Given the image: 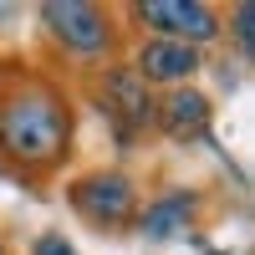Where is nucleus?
<instances>
[{
	"instance_id": "obj_1",
	"label": "nucleus",
	"mask_w": 255,
	"mask_h": 255,
	"mask_svg": "<svg viewBox=\"0 0 255 255\" xmlns=\"http://www.w3.org/2000/svg\"><path fill=\"white\" fill-rule=\"evenodd\" d=\"M77 97L46 61L0 67V174L46 184L77 158Z\"/></svg>"
},
{
	"instance_id": "obj_2",
	"label": "nucleus",
	"mask_w": 255,
	"mask_h": 255,
	"mask_svg": "<svg viewBox=\"0 0 255 255\" xmlns=\"http://www.w3.org/2000/svg\"><path fill=\"white\" fill-rule=\"evenodd\" d=\"M41 36H46V51L72 72H102L123 61L128 51V20L113 5H97V0H46L36 5Z\"/></svg>"
},
{
	"instance_id": "obj_3",
	"label": "nucleus",
	"mask_w": 255,
	"mask_h": 255,
	"mask_svg": "<svg viewBox=\"0 0 255 255\" xmlns=\"http://www.w3.org/2000/svg\"><path fill=\"white\" fill-rule=\"evenodd\" d=\"M87 87H92V102H97L102 123L113 128L118 148H143L158 133V92L128 67V56L113 61V67H102V72H92Z\"/></svg>"
},
{
	"instance_id": "obj_4",
	"label": "nucleus",
	"mask_w": 255,
	"mask_h": 255,
	"mask_svg": "<svg viewBox=\"0 0 255 255\" xmlns=\"http://www.w3.org/2000/svg\"><path fill=\"white\" fill-rule=\"evenodd\" d=\"M67 204L82 225L102 230V235H118V230L138 225L143 209V179L128 163H102V168H82L67 179Z\"/></svg>"
},
{
	"instance_id": "obj_5",
	"label": "nucleus",
	"mask_w": 255,
	"mask_h": 255,
	"mask_svg": "<svg viewBox=\"0 0 255 255\" xmlns=\"http://www.w3.org/2000/svg\"><path fill=\"white\" fill-rule=\"evenodd\" d=\"M123 20L138 26L143 36H174L199 51L225 41V10L209 5V0H138V5L123 10Z\"/></svg>"
},
{
	"instance_id": "obj_6",
	"label": "nucleus",
	"mask_w": 255,
	"mask_h": 255,
	"mask_svg": "<svg viewBox=\"0 0 255 255\" xmlns=\"http://www.w3.org/2000/svg\"><path fill=\"white\" fill-rule=\"evenodd\" d=\"M209 51L189 46V41H174V36H138L128 46V67H133L153 92H168V87H189L199 72H204Z\"/></svg>"
},
{
	"instance_id": "obj_7",
	"label": "nucleus",
	"mask_w": 255,
	"mask_h": 255,
	"mask_svg": "<svg viewBox=\"0 0 255 255\" xmlns=\"http://www.w3.org/2000/svg\"><path fill=\"white\" fill-rule=\"evenodd\" d=\"M199 209H204V189H194V184H168V189H158V194L143 199L133 230H138L143 240H179V235L194 230Z\"/></svg>"
},
{
	"instance_id": "obj_8",
	"label": "nucleus",
	"mask_w": 255,
	"mask_h": 255,
	"mask_svg": "<svg viewBox=\"0 0 255 255\" xmlns=\"http://www.w3.org/2000/svg\"><path fill=\"white\" fill-rule=\"evenodd\" d=\"M215 128V97L204 87H168L158 92V133L174 138V143H189V138H204Z\"/></svg>"
},
{
	"instance_id": "obj_9",
	"label": "nucleus",
	"mask_w": 255,
	"mask_h": 255,
	"mask_svg": "<svg viewBox=\"0 0 255 255\" xmlns=\"http://www.w3.org/2000/svg\"><path fill=\"white\" fill-rule=\"evenodd\" d=\"M225 41L245 67H255V0H240L225 10Z\"/></svg>"
},
{
	"instance_id": "obj_10",
	"label": "nucleus",
	"mask_w": 255,
	"mask_h": 255,
	"mask_svg": "<svg viewBox=\"0 0 255 255\" xmlns=\"http://www.w3.org/2000/svg\"><path fill=\"white\" fill-rule=\"evenodd\" d=\"M26 255H82L61 230H41V235H31V245H26Z\"/></svg>"
},
{
	"instance_id": "obj_11",
	"label": "nucleus",
	"mask_w": 255,
	"mask_h": 255,
	"mask_svg": "<svg viewBox=\"0 0 255 255\" xmlns=\"http://www.w3.org/2000/svg\"><path fill=\"white\" fill-rule=\"evenodd\" d=\"M5 20H15V5H5V0H0V26H5Z\"/></svg>"
},
{
	"instance_id": "obj_12",
	"label": "nucleus",
	"mask_w": 255,
	"mask_h": 255,
	"mask_svg": "<svg viewBox=\"0 0 255 255\" xmlns=\"http://www.w3.org/2000/svg\"><path fill=\"white\" fill-rule=\"evenodd\" d=\"M0 255H10V240H5V230H0Z\"/></svg>"
},
{
	"instance_id": "obj_13",
	"label": "nucleus",
	"mask_w": 255,
	"mask_h": 255,
	"mask_svg": "<svg viewBox=\"0 0 255 255\" xmlns=\"http://www.w3.org/2000/svg\"><path fill=\"white\" fill-rule=\"evenodd\" d=\"M204 255H225V250H204Z\"/></svg>"
}]
</instances>
